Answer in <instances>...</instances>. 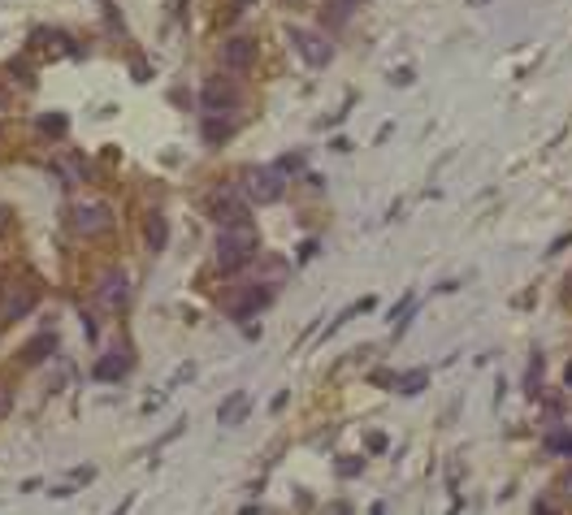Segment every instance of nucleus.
Listing matches in <instances>:
<instances>
[{"label": "nucleus", "instance_id": "1", "mask_svg": "<svg viewBox=\"0 0 572 515\" xmlns=\"http://www.w3.org/2000/svg\"><path fill=\"white\" fill-rule=\"evenodd\" d=\"M256 256V226L252 221H238V226H222L217 229V243H213V260L222 273H235L243 264H252Z\"/></svg>", "mask_w": 572, "mask_h": 515}, {"label": "nucleus", "instance_id": "2", "mask_svg": "<svg viewBox=\"0 0 572 515\" xmlns=\"http://www.w3.org/2000/svg\"><path fill=\"white\" fill-rule=\"evenodd\" d=\"M69 229H74L78 238H101V234L113 229V208H109L104 199L78 195V199L69 204Z\"/></svg>", "mask_w": 572, "mask_h": 515}, {"label": "nucleus", "instance_id": "3", "mask_svg": "<svg viewBox=\"0 0 572 515\" xmlns=\"http://www.w3.org/2000/svg\"><path fill=\"white\" fill-rule=\"evenodd\" d=\"M282 191H286V173L278 165H256L243 173V195L252 204H273V199H282Z\"/></svg>", "mask_w": 572, "mask_h": 515}, {"label": "nucleus", "instance_id": "4", "mask_svg": "<svg viewBox=\"0 0 572 515\" xmlns=\"http://www.w3.org/2000/svg\"><path fill=\"white\" fill-rule=\"evenodd\" d=\"M35 303H39L35 286H22V282H4V286H0V325H13V321H22V317H31Z\"/></svg>", "mask_w": 572, "mask_h": 515}, {"label": "nucleus", "instance_id": "5", "mask_svg": "<svg viewBox=\"0 0 572 515\" xmlns=\"http://www.w3.org/2000/svg\"><path fill=\"white\" fill-rule=\"evenodd\" d=\"M238 100L243 96H238V87L230 83V78H208V83L200 87V104H204L208 117H230V113L238 109Z\"/></svg>", "mask_w": 572, "mask_h": 515}, {"label": "nucleus", "instance_id": "6", "mask_svg": "<svg viewBox=\"0 0 572 515\" xmlns=\"http://www.w3.org/2000/svg\"><path fill=\"white\" fill-rule=\"evenodd\" d=\"M222 65H226L230 74L252 69V65H256V39H252V35H230V39L222 44Z\"/></svg>", "mask_w": 572, "mask_h": 515}, {"label": "nucleus", "instance_id": "7", "mask_svg": "<svg viewBox=\"0 0 572 515\" xmlns=\"http://www.w3.org/2000/svg\"><path fill=\"white\" fill-rule=\"evenodd\" d=\"M291 39H295V48H300V57L308 65H330V57H334V44L321 31H300V27H295Z\"/></svg>", "mask_w": 572, "mask_h": 515}, {"label": "nucleus", "instance_id": "8", "mask_svg": "<svg viewBox=\"0 0 572 515\" xmlns=\"http://www.w3.org/2000/svg\"><path fill=\"white\" fill-rule=\"evenodd\" d=\"M96 299H101V308H126V299H131V282H126V273H122V269L104 273L101 286H96Z\"/></svg>", "mask_w": 572, "mask_h": 515}, {"label": "nucleus", "instance_id": "9", "mask_svg": "<svg viewBox=\"0 0 572 515\" xmlns=\"http://www.w3.org/2000/svg\"><path fill=\"white\" fill-rule=\"evenodd\" d=\"M213 217H217L222 226H238V221H247V208H243V199L226 187V191L213 195Z\"/></svg>", "mask_w": 572, "mask_h": 515}, {"label": "nucleus", "instance_id": "10", "mask_svg": "<svg viewBox=\"0 0 572 515\" xmlns=\"http://www.w3.org/2000/svg\"><path fill=\"white\" fill-rule=\"evenodd\" d=\"M126 368H131V355H126V347H117V351H109L96 364V377L101 382H117V377H126Z\"/></svg>", "mask_w": 572, "mask_h": 515}, {"label": "nucleus", "instance_id": "11", "mask_svg": "<svg viewBox=\"0 0 572 515\" xmlns=\"http://www.w3.org/2000/svg\"><path fill=\"white\" fill-rule=\"evenodd\" d=\"M169 243V226L161 213H148V252H165Z\"/></svg>", "mask_w": 572, "mask_h": 515}, {"label": "nucleus", "instance_id": "12", "mask_svg": "<svg viewBox=\"0 0 572 515\" xmlns=\"http://www.w3.org/2000/svg\"><path fill=\"white\" fill-rule=\"evenodd\" d=\"M265 303H270V290H265V286L247 290V294H243V299L235 303V317L243 321V317H252V312H256V308H265Z\"/></svg>", "mask_w": 572, "mask_h": 515}, {"label": "nucleus", "instance_id": "13", "mask_svg": "<svg viewBox=\"0 0 572 515\" xmlns=\"http://www.w3.org/2000/svg\"><path fill=\"white\" fill-rule=\"evenodd\" d=\"M360 0H326V22H347Z\"/></svg>", "mask_w": 572, "mask_h": 515}, {"label": "nucleus", "instance_id": "14", "mask_svg": "<svg viewBox=\"0 0 572 515\" xmlns=\"http://www.w3.org/2000/svg\"><path fill=\"white\" fill-rule=\"evenodd\" d=\"M425 382H430V373H425V368H412L407 377H399V394H421Z\"/></svg>", "mask_w": 572, "mask_h": 515}, {"label": "nucleus", "instance_id": "15", "mask_svg": "<svg viewBox=\"0 0 572 515\" xmlns=\"http://www.w3.org/2000/svg\"><path fill=\"white\" fill-rule=\"evenodd\" d=\"M243 407H247V394H235L230 403H222V412H217V416H222V424H230V420L243 416Z\"/></svg>", "mask_w": 572, "mask_h": 515}, {"label": "nucleus", "instance_id": "16", "mask_svg": "<svg viewBox=\"0 0 572 515\" xmlns=\"http://www.w3.org/2000/svg\"><path fill=\"white\" fill-rule=\"evenodd\" d=\"M39 130H52V134H61V130H66V122H61V117H44V122H39Z\"/></svg>", "mask_w": 572, "mask_h": 515}, {"label": "nucleus", "instance_id": "17", "mask_svg": "<svg viewBox=\"0 0 572 515\" xmlns=\"http://www.w3.org/2000/svg\"><path fill=\"white\" fill-rule=\"evenodd\" d=\"M391 83H395V87H407V83H412V69H395Z\"/></svg>", "mask_w": 572, "mask_h": 515}, {"label": "nucleus", "instance_id": "18", "mask_svg": "<svg viewBox=\"0 0 572 515\" xmlns=\"http://www.w3.org/2000/svg\"><path fill=\"white\" fill-rule=\"evenodd\" d=\"M9 403H13V398H9V390L0 386V416H4V412H9Z\"/></svg>", "mask_w": 572, "mask_h": 515}]
</instances>
